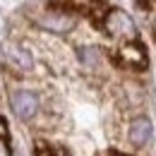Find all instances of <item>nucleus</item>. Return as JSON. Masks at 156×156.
Wrapping results in <instances>:
<instances>
[{"label":"nucleus","mask_w":156,"mask_h":156,"mask_svg":"<svg viewBox=\"0 0 156 156\" xmlns=\"http://www.w3.org/2000/svg\"><path fill=\"white\" fill-rule=\"evenodd\" d=\"M108 31L115 34V36H135V24L127 15H122L120 10H113L108 15Z\"/></svg>","instance_id":"2"},{"label":"nucleus","mask_w":156,"mask_h":156,"mask_svg":"<svg viewBox=\"0 0 156 156\" xmlns=\"http://www.w3.org/2000/svg\"><path fill=\"white\" fill-rule=\"evenodd\" d=\"M10 103H12V111L20 120H29V118L36 115V108H39V101L34 94L29 91H15L10 96Z\"/></svg>","instance_id":"1"},{"label":"nucleus","mask_w":156,"mask_h":156,"mask_svg":"<svg viewBox=\"0 0 156 156\" xmlns=\"http://www.w3.org/2000/svg\"><path fill=\"white\" fill-rule=\"evenodd\" d=\"M0 156H10V149H7V139H5V130H2V122H0Z\"/></svg>","instance_id":"5"},{"label":"nucleus","mask_w":156,"mask_h":156,"mask_svg":"<svg viewBox=\"0 0 156 156\" xmlns=\"http://www.w3.org/2000/svg\"><path fill=\"white\" fill-rule=\"evenodd\" d=\"M41 24L48 27L51 31H62V29L70 27V22L65 20V17H55V15H46V17H41Z\"/></svg>","instance_id":"4"},{"label":"nucleus","mask_w":156,"mask_h":156,"mask_svg":"<svg viewBox=\"0 0 156 156\" xmlns=\"http://www.w3.org/2000/svg\"><path fill=\"white\" fill-rule=\"evenodd\" d=\"M130 139H132V144H137V147H144V144L151 139V122H149L147 118L135 120V122L130 125Z\"/></svg>","instance_id":"3"}]
</instances>
